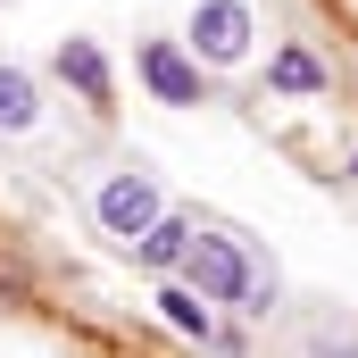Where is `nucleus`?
I'll list each match as a JSON object with an SVG mask.
<instances>
[{"label":"nucleus","instance_id":"obj_3","mask_svg":"<svg viewBox=\"0 0 358 358\" xmlns=\"http://www.w3.org/2000/svg\"><path fill=\"white\" fill-rule=\"evenodd\" d=\"M183 50H192L200 67H242V59L259 50V8H250V0H200L192 25H183Z\"/></svg>","mask_w":358,"mask_h":358},{"label":"nucleus","instance_id":"obj_11","mask_svg":"<svg viewBox=\"0 0 358 358\" xmlns=\"http://www.w3.org/2000/svg\"><path fill=\"white\" fill-rule=\"evenodd\" d=\"M350 176H358V159H350Z\"/></svg>","mask_w":358,"mask_h":358},{"label":"nucleus","instance_id":"obj_2","mask_svg":"<svg viewBox=\"0 0 358 358\" xmlns=\"http://www.w3.org/2000/svg\"><path fill=\"white\" fill-rule=\"evenodd\" d=\"M92 217H100V234H108V242H125V250H134V242L167 217V192L142 176V167H117V176L92 183Z\"/></svg>","mask_w":358,"mask_h":358},{"label":"nucleus","instance_id":"obj_1","mask_svg":"<svg viewBox=\"0 0 358 358\" xmlns=\"http://www.w3.org/2000/svg\"><path fill=\"white\" fill-rule=\"evenodd\" d=\"M267 267L242 234H217V225H192V242H183V283L200 292V300H225V308H242L250 317V275Z\"/></svg>","mask_w":358,"mask_h":358},{"label":"nucleus","instance_id":"obj_6","mask_svg":"<svg viewBox=\"0 0 358 358\" xmlns=\"http://www.w3.org/2000/svg\"><path fill=\"white\" fill-rule=\"evenodd\" d=\"M159 317L176 325L183 342H200V350H208V342L225 334V325H217V308H208V300H200V292H192L183 275H159Z\"/></svg>","mask_w":358,"mask_h":358},{"label":"nucleus","instance_id":"obj_5","mask_svg":"<svg viewBox=\"0 0 358 358\" xmlns=\"http://www.w3.org/2000/svg\"><path fill=\"white\" fill-rule=\"evenodd\" d=\"M50 67H59V84L76 92L84 108H117V67H108V50H100L92 34H59Z\"/></svg>","mask_w":358,"mask_h":358},{"label":"nucleus","instance_id":"obj_7","mask_svg":"<svg viewBox=\"0 0 358 358\" xmlns=\"http://www.w3.org/2000/svg\"><path fill=\"white\" fill-rule=\"evenodd\" d=\"M267 92H283V100H317V92H334V76H325V59H317V50L283 42V50L267 59Z\"/></svg>","mask_w":358,"mask_h":358},{"label":"nucleus","instance_id":"obj_4","mask_svg":"<svg viewBox=\"0 0 358 358\" xmlns=\"http://www.w3.org/2000/svg\"><path fill=\"white\" fill-rule=\"evenodd\" d=\"M134 76H142V92H150L159 108H200V100H208V67H200L183 42H167V34H150V42L134 50Z\"/></svg>","mask_w":358,"mask_h":358},{"label":"nucleus","instance_id":"obj_9","mask_svg":"<svg viewBox=\"0 0 358 358\" xmlns=\"http://www.w3.org/2000/svg\"><path fill=\"white\" fill-rule=\"evenodd\" d=\"M300 342H308V358H358V317L350 308H308Z\"/></svg>","mask_w":358,"mask_h":358},{"label":"nucleus","instance_id":"obj_10","mask_svg":"<svg viewBox=\"0 0 358 358\" xmlns=\"http://www.w3.org/2000/svg\"><path fill=\"white\" fill-rule=\"evenodd\" d=\"M183 242H192V217H176V208H167V217L134 242V259H142L150 275H176V267H183Z\"/></svg>","mask_w":358,"mask_h":358},{"label":"nucleus","instance_id":"obj_8","mask_svg":"<svg viewBox=\"0 0 358 358\" xmlns=\"http://www.w3.org/2000/svg\"><path fill=\"white\" fill-rule=\"evenodd\" d=\"M34 125H42V84H34V67L0 59V134H34Z\"/></svg>","mask_w":358,"mask_h":358}]
</instances>
